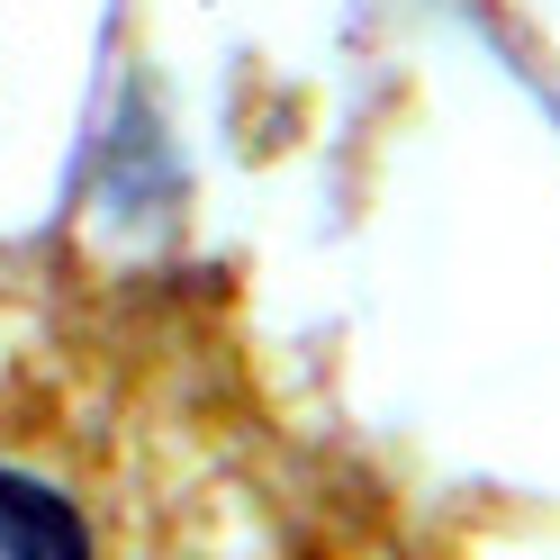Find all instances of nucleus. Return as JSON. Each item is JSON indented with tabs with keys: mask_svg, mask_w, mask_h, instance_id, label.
Instances as JSON below:
<instances>
[{
	"mask_svg": "<svg viewBox=\"0 0 560 560\" xmlns=\"http://www.w3.org/2000/svg\"><path fill=\"white\" fill-rule=\"evenodd\" d=\"M0 560H91L82 506L10 462H0Z\"/></svg>",
	"mask_w": 560,
	"mask_h": 560,
	"instance_id": "f257e3e1",
	"label": "nucleus"
}]
</instances>
